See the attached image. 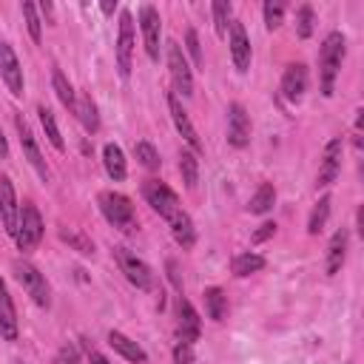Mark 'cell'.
Returning <instances> with one entry per match:
<instances>
[{
  "mask_svg": "<svg viewBox=\"0 0 364 364\" xmlns=\"http://www.w3.org/2000/svg\"><path fill=\"white\" fill-rule=\"evenodd\" d=\"M273 202H276V188H273L270 182H262V185L256 188V193L250 196L247 210L256 213V216H262V213H267V210L273 208Z\"/></svg>",
  "mask_w": 364,
  "mask_h": 364,
  "instance_id": "cell-26",
  "label": "cell"
},
{
  "mask_svg": "<svg viewBox=\"0 0 364 364\" xmlns=\"http://www.w3.org/2000/svg\"><path fill=\"white\" fill-rule=\"evenodd\" d=\"M168 276H171V282L182 290V279H179V273H176V262H168Z\"/></svg>",
  "mask_w": 364,
  "mask_h": 364,
  "instance_id": "cell-43",
  "label": "cell"
},
{
  "mask_svg": "<svg viewBox=\"0 0 364 364\" xmlns=\"http://www.w3.org/2000/svg\"><path fill=\"white\" fill-rule=\"evenodd\" d=\"M85 355H88V364H108V358L100 350H94L91 344H85Z\"/></svg>",
  "mask_w": 364,
  "mask_h": 364,
  "instance_id": "cell-42",
  "label": "cell"
},
{
  "mask_svg": "<svg viewBox=\"0 0 364 364\" xmlns=\"http://www.w3.org/2000/svg\"><path fill=\"white\" fill-rule=\"evenodd\" d=\"M185 48H188V54H191L193 65H196V68H202L205 57H202V48H199V34H196V28H188V31H185Z\"/></svg>",
  "mask_w": 364,
  "mask_h": 364,
  "instance_id": "cell-38",
  "label": "cell"
},
{
  "mask_svg": "<svg viewBox=\"0 0 364 364\" xmlns=\"http://www.w3.org/2000/svg\"><path fill=\"white\" fill-rule=\"evenodd\" d=\"M114 259L119 264V270L125 273V279L136 287V290H154V270L148 267V262H142L136 253H131L128 247H114Z\"/></svg>",
  "mask_w": 364,
  "mask_h": 364,
  "instance_id": "cell-3",
  "label": "cell"
},
{
  "mask_svg": "<svg viewBox=\"0 0 364 364\" xmlns=\"http://www.w3.org/2000/svg\"><path fill=\"white\" fill-rule=\"evenodd\" d=\"M341 136H333L327 145H324V154H321V165H318V176H316V188H330L341 171Z\"/></svg>",
  "mask_w": 364,
  "mask_h": 364,
  "instance_id": "cell-8",
  "label": "cell"
},
{
  "mask_svg": "<svg viewBox=\"0 0 364 364\" xmlns=\"http://www.w3.org/2000/svg\"><path fill=\"white\" fill-rule=\"evenodd\" d=\"M168 225H171V233H173V239H176V245H179L182 250H188V247L196 245V228H193V222H191V216H188L185 210L173 213V216L168 219Z\"/></svg>",
  "mask_w": 364,
  "mask_h": 364,
  "instance_id": "cell-22",
  "label": "cell"
},
{
  "mask_svg": "<svg viewBox=\"0 0 364 364\" xmlns=\"http://www.w3.org/2000/svg\"><path fill=\"white\" fill-rule=\"evenodd\" d=\"M228 142L233 148H245L250 142V114L242 102L228 105Z\"/></svg>",
  "mask_w": 364,
  "mask_h": 364,
  "instance_id": "cell-10",
  "label": "cell"
},
{
  "mask_svg": "<svg viewBox=\"0 0 364 364\" xmlns=\"http://www.w3.org/2000/svg\"><path fill=\"white\" fill-rule=\"evenodd\" d=\"M168 71H171L176 94L191 97L193 94V71H191L188 57H185V51H182V46L176 40H168Z\"/></svg>",
  "mask_w": 364,
  "mask_h": 364,
  "instance_id": "cell-4",
  "label": "cell"
},
{
  "mask_svg": "<svg viewBox=\"0 0 364 364\" xmlns=\"http://www.w3.org/2000/svg\"><path fill=\"white\" fill-rule=\"evenodd\" d=\"M142 196H145V202H148L162 219H171L173 213L182 210L179 196H176L165 182H159V179H148V182L142 185Z\"/></svg>",
  "mask_w": 364,
  "mask_h": 364,
  "instance_id": "cell-5",
  "label": "cell"
},
{
  "mask_svg": "<svg viewBox=\"0 0 364 364\" xmlns=\"http://www.w3.org/2000/svg\"><path fill=\"white\" fill-rule=\"evenodd\" d=\"M17 364H23V361H17Z\"/></svg>",
  "mask_w": 364,
  "mask_h": 364,
  "instance_id": "cell-48",
  "label": "cell"
},
{
  "mask_svg": "<svg viewBox=\"0 0 364 364\" xmlns=\"http://www.w3.org/2000/svg\"><path fill=\"white\" fill-rule=\"evenodd\" d=\"M355 225H358L355 230H358V233L364 236V208H358V213H355Z\"/></svg>",
  "mask_w": 364,
  "mask_h": 364,
  "instance_id": "cell-45",
  "label": "cell"
},
{
  "mask_svg": "<svg viewBox=\"0 0 364 364\" xmlns=\"http://www.w3.org/2000/svg\"><path fill=\"white\" fill-rule=\"evenodd\" d=\"M14 125H17L20 148H23V154H26V159H28V162H31V168L40 173V179H48V165H46V159H43V154H40V145H37V139H34L31 128L26 125V119H23L20 114L14 117Z\"/></svg>",
  "mask_w": 364,
  "mask_h": 364,
  "instance_id": "cell-12",
  "label": "cell"
},
{
  "mask_svg": "<svg viewBox=\"0 0 364 364\" xmlns=\"http://www.w3.org/2000/svg\"><path fill=\"white\" fill-rule=\"evenodd\" d=\"M284 3L282 0H267L264 6H262V14H264V26L273 31V28H279L282 26V17H284Z\"/></svg>",
  "mask_w": 364,
  "mask_h": 364,
  "instance_id": "cell-34",
  "label": "cell"
},
{
  "mask_svg": "<svg viewBox=\"0 0 364 364\" xmlns=\"http://www.w3.org/2000/svg\"><path fill=\"white\" fill-rule=\"evenodd\" d=\"M23 17H26V28H28L31 40L40 43V37H43V23H40V17H37V6H34V3H23Z\"/></svg>",
  "mask_w": 364,
  "mask_h": 364,
  "instance_id": "cell-37",
  "label": "cell"
},
{
  "mask_svg": "<svg viewBox=\"0 0 364 364\" xmlns=\"http://www.w3.org/2000/svg\"><path fill=\"white\" fill-rule=\"evenodd\" d=\"M134 156L139 159V165H142L145 171H156V168L162 165V159H159V154H156V148H154L151 142H145V139H139V142H134Z\"/></svg>",
  "mask_w": 364,
  "mask_h": 364,
  "instance_id": "cell-32",
  "label": "cell"
},
{
  "mask_svg": "<svg viewBox=\"0 0 364 364\" xmlns=\"http://www.w3.org/2000/svg\"><path fill=\"white\" fill-rule=\"evenodd\" d=\"M0 338H6V341L17 338V313H14V301H11L3 279H0Z\"/></svg>",
  "mask_w": 364,
  "mask_h": 364,
  "instance_id": "cell-20",
  "label": "cell"
},
{
  "mask_svg": "<svg viewBox=\"0 0 364 364\" xmlns=\"http://www.w3.org/2000/svg\"><path fill=\"white\" fill-rule=\"evenodd\" d=\"M51 82H54V91H57L60 102H63L68 111H74V108H77V91L71 88V82L65 80V74H63L60 68H54V77H51Z\"/></svg>",
  "mask_w": 364,
  "mask_h": 364,
  "instance_id": "cell-30",
  "label": "cell"
},
{
  "mask_svg": "<svg viewBox=\"0 0 364 364\" xmlns=\"http://www.w3.org/2000/svg\"><path fill=\"white\" fill-rule=\"evenodd\" d=\"M176 313H179V324H176V336H179V341H185V344H193L196 338H199V333H202V321H199V313H196V307L188 301V299H176Z\"/></svg>",
  "mask_w": 364,
  "mask_h": 364,
  "instance_id": "cell-13",
  "label": "cell"
},
{
  "mask_svg": "<svg viewBox=\"0 0 364 364\" xmlns=\"http://www.w3.org/2000/svg\"><path fill=\"white\" fill-rule=\"evenodd\" d=\"M210 11H213V26H216V31L219 34H225L228 31V26H230V3L228 0H213V6H210Z\"/></svg>",
  "mask_w": 364,
  "mask_h": 364,
  "instance_id": "cell-35",
  "label": "cell"
},
{
  "mask_svg": "<svg viewBox=\"0 0 364 364\" xmlns=\"http://www.w3.org/2000/svg\"><path fill=\"white\" fill-rule=\"evenodd\" d=\"M168 111H171V119H173L176 131L182 134V139L191 145V151H193V154H199V151H202V142H199V136H196V128L191 125V119H188V111L182 108V102H179V97H176V94H168Z\"/></svg>",
  "mask_w": 364,
  "mask_h": 364,
  "instance_id": "cell-18",
  "label": "cell"
},
{
  "mask_svg": "<svg viewBox=\"0 0 364 364\" xmlns=\"http://www.w3.org/2000/svg\"><path fill=\"white\" fill-rule=\"evenodd\" d=\"M267 262H264V256H259V253H239V256H233V264H230V270H233V276H250V273H259L262 267H264Z\"/></svg>",
  "mask_w": 364,
  "mask_h": 364,
  "instance_id": "cell-27",
  "label": "cell"
},
{
  "mask_svg": "<svg viewBox=\"0 0 364 364\" xmlns=\"http://www.w3.org/2000/svg\"><path fill=\"white\" fill-rule=\"evenodd\" d=\"M131 57H134V17L131 11L119 14V37H117V68L122 77L131 74Z\"/></svg>",
  "mask_w": 364,
  "mask_h": 364,
  "instance_id": "cell-9",
  "label": "cell"
},
{
  "mask_svg": "<svg viewBox=\"0 0 364 364\" xmlns=\"http://www.w3.org/2000/svg\"><path fill=\"white\" fill-rule=\"evenodd\" d=\"M40 11H43V14H51V11H54V6H51L48 0H43V3H40Z\"/></svg>",
  "mask_w": 364,
  "mask_h": 364,
  "instance_id": "cell-47",
  "label": "cell"
},
{
  "mask_svg": "<svg viewBox=\"0 0 364 364\" xmlns=\"http://www.w3.org/2000/svg\"><path fill=\"white\" fill-rule=\"evenodd\" d=\"M179 173H182V182L188 188H196V182H199V162H196L193 151H182L179 154Z\"/></svg>",
  "mask_w": 364,
  "mask_h": 364,
  "instance_id": "cell-31",
  "label": "cell"
},
{
  "mask_svg": "<svg viewBox=\"0 0 364 364\" xmlns=\"http://www.w3.org/2000/svg\"><path fill=\"white\" fill-rule=\"evenodd\" d=\"M14 239H17V247H20V250H31V247H37L40 239H43V219H40V210H37L31 202H26V205L20 208V219H17V233H14Z\"/></svg>",
  "mask_w": 364,
  "mask_h": 364,
  "instance_id": "cell-6",
  "label": "cell"
},
{
  "mask_svg": "<svg viewBox=\"0 0 364 364\" xmlns=\"http://www.w3.org/2000/svg\"><path fill=\"white\" fill-rule=\"evenodd\" d=\"M330 193H324L318 202H316V208H313V213H310V219H307V230L310 233H318L321 228H324V222H327V216H330Z\"/></svg>",
  "mask_w": 364,
  "mask_h": 364,
  "instance_id": "cell-33",
  "label": "cell"
},
{
  "mask_svg": "<svg viewBox=\"0 0 364 364\" xmlns=\"http://www.w3.org/2000/svg\"><path fill=\"white\" fill-rule=\"evenodd\" d=\"M273 233H276V222H262L259 230L253 233V242H264V239H270Z\"/></svg>",
  "mask_w": 364,
  "mask_h": 364,
  "instance_id": "cell-41",
  "label": "cell"
},
{
  "mask_svg": "<svg viewBox=\"0 0 364 364\" xmlns=\"http://www.w3.org/2000/svg\"><path fill=\"white\" fill-rule=\"evenodd\" d=\"M205 310H208V316L213 318V321H225V316H228V296H225V290L222 287H205Z\"/></svg>",
  "mask_w": 364,
  "mask_h": 364,
  "instance_id": "cell-24",
  "label": "cell"
},
{
  "mask_svg": "<svg viewBox=\"0 0 364 364\" xmlns=\"http://www.w3.org/2000/svg\"><path fill=\"white\" fill-rule=\"evenodd\" d=\"M60 239H63L71 250H77V253H82V256H94V242H91L82 230H77V228H60Z\"/></svg>",
  "mask_w": 364,
  "mask_h": 364,
  "instance_id": "cell-28",
  "label": "cell"
},
{
  "mask_svg": "<svg viewBox=\"0 0 364 364\" xmlns=\"http://www.w3.org/2000/svg\"><path fill=\"white\" fill-rule=\"evenodd\" d=\"M97 205H100L102 216H105L114 228L131 230V228L136 225V210H134V205H131V199H128L125 193H119V191H102V193L97 196Z\"/></svg>",
  "mask_w": 364,
  "mask_h": 364,
  "instance_id": "cell-2",
  "label": "cell"
},
{
  "mask_svg": "<svg viewBox=\"0 0 364 364\" xmlns=\"http://www.w3.org/2000/svg\"><path fill=\"white\" fill-rule=\"evenodd\" d=\"M230 57L239 74L250 68V37L239 20H230Z\"/></svg>",
  "mask_w": 364,
  "mask_h": 364,
  "instance_id": "cell-17",
  "label": "cell"
},
{
  "mask_svg": "<svg viewBox=\"0 0 364 364\" xmlns=\"http://www.w3.org/2000/svg\"><path fill=\"white\" fill-rule=\"evenodd\" d=\"M347 242H350L347 228H338V230L330 236V242H327V256H324V270H327V276H336V273L341 270V264H344V259H347Z\"/></svg>",
  "mask_w": 364,
  "mask_h": 364,
  "instance_id": "cell-19",
  "label": "cell"
},
{
  "mask_svg": "<svg viewBox=\"0 0 364 364\" xmlns=\"http://www.w3.org/2000/svg\"><path fill=\"white\" fill-rule=\"evenodd\" d=\"M0 77L6 80V85L14 97L23 94V68H20V60L9 43H0Z\"/></svg>",
  "mask_w": 364,
  "mask_h": 364,
  "instance_id": "cell-15",
  "label": "cell"
},
{
  "mask_svg": "<svg viewBox=\"0 0 364 364\" xmlns=\"http://www.w3.org/2000/svg\"><path fill=\"white\" fill-rule=\"evenodd\" d=\"M108 344H111L122 358H128V361H134V364H145V361H148V353H145L134 338H128V336L119 333V330H111V333H108Z\"/></svg>",
  "mask_w": 364,
  "mask_h": 364,
  "instance_id": "cell-21",
  "label": "cell"
},
{
  "mask_svg": "<svg viewBox=\"0 0 364 364\" xmlns=\"http://www.w3.org/2000/svg\"><path fill=\"white\" fill-rule=\"evenodd\" d=\"M54 364H80V347L77 344H63L54 355Z\"/></svg>",
  "mask_w": 364,
  "mask_h": 364,
  "instance_id": "cell-39",
  "label": "cell"
},
{
  "mask_svg": "<svg viewBox=\"0 0 364 364\" xmlns=\"http://www.w3.org/2000/svg\"><path fill=\"white\" fill-rule=\"evenodd\" d=\"M313 26H316V20H313V6H299V11H296V34H299L301 40H307V37L313 34Z\"/></svg>",
  "mask_w": 364,
  "mask_h": 364,
  "instance_id": "cell-36",
  "label": "cell"
},
{
  "mask_svg": "<svg viewBox=\"0 0 364 364\" xmlns=\"http://www.w3.org/2000/svg\"><path fill=\"white\" fill-rule=\"evenodd\" d=\"M37 117H40V125H43V131H46V139H48L57 151H63V148H65V142H63V136H60V128H57L54 114H51L46 105H37Z\"/></svg>",
  "mask_w": 364,
  "mask_h": 364,
  "instance_id": "cell-29",
  "label": "cell"
},
{
  "mask_svg": "<svg viewBox=\"0 0 364 364\" xmlns=\"http://www.w3.org/2000/svg\"><path fill=\"white\" fill-rule=\"evenodd\" d=\"M102 162H105V171H108V176H111L114 182H122V179H125V173H128V168H125V154H122V148H119L117 142H105V148H102Z\"/></svg>",
  "mask_w": 364,
  "mask_h": 364,
  "instance_id": "cell-23",
  "label": "cell"
},
{
  "mask_svg": "<svg viewBox=\"0 0 364 364\" xmlns=\"http://www.w3.org/2000/svg\"><path fill=\"white\" fill-rule=\"evenodd\" d=\"M100 9H102V14H114L117 11V3H102Z\"/></svg>",
  "mask_w": 364,
  "mask_h": 364,
  "instance_id": "cell-46",
  "label": "cell"
},
{
  "mask_svg": "<svg viewBox=\"0 0 364 364\" xmlns=\"http://www.w3.org/2000/svg\"><path fill=\"white\" fill-rule=\"evenodd\" d=\"M344 54H347V40L341 31H330L318 48V82H321V94L324 97H333V85H336V77L341 71V63H344Z\"/></svg>",
  "mask_w": 364,
  "mask_h": 364,
  "instance_id": "cell-1",
  "label": "cell"
},
{
  "mask_svg": "<svg viewBox=\"0 0 364 364\" xmlns=\"http://www.w3.org/2000/svg\"><path fill=\"white\" fill-rule=\"evenodd\" d=\"M173 364H193V344L176 341L173 344Z\"/></svg>",
  "mask_w": 364,
  "mask_h": 364,
  "instance_id": "cell-40",
  "label": "cell"
},
{
  "mask_svg": "<svg viewBox=\"0 0 364 364\" xmlns=\"http://www.w3.org/2000/svg\"><path fill=\"white\" fill-rule=\"evenodd\" d=\"M0 219L9 236L17 233V219H20V208H17V196H14V185L9 176H0Z\"/></svg>",
  "mask_w": 364,
  "mask_h": 364,
  "instance_id": "cell-16",
  "label": "cell"
},
{
  "mask_svg": "<svg viewBox=\"0 0 364 364\" xmlns=\"http://www.w3.org/2000/svg\"><path fill=\"white\" fill-rule=\"evenodd\" d=\"M74 114L80 117V122H82V128L88 131V134H94L97 128H100V114H97V102L88 97V94H82L80 100H77V108H74Z\"/></svg>",
  "mask_w": 364,
  "mask_h": 364,
  "instance_id": "cell-25",
  "label": "cell"
},
{
  "mask_svg": "<svg viewBox=\"0 0 364 364\" xmlns=\"http://www.w3.org/2000/svg\"><path fill=\"white\" fill-rule=\"evenodd\" d=\"M139 28H142V40H145V51L151 60H159V37H162V23H159V11L154 6H142L139 9Z\"/></svg>",
  "mask_w": 364,
  "mask_h": 364,
  "instance_id": "cell-11",
  "label": "cell"
},
{
  "mask_svg": "<svg viewBox=\"0 0 364 364\" xmlns=\"http://www.w3.org/2000/svg\"><path fill=\"white\" fill-rule=\"evenodd\" d=\"M14 276H17V282L23 284V290L40 304V307H48L51 304V299H48V284H46V276L31 264V262H26V259H17L14 262Z\"/></svg>",
  "mask_w": 364,
  "mask_h": 364,
  "instance_id": "cell-7",
  "label": "cell"
},
{
  "mask_svg": "<svg viewBox=\"0 0 364 364\" xmlns=\"http://www.w3.org/2000/svg\"><path fill=\"white\" fill-rule=\"evenodd\" d=\"M6 156H9V142H6V134L0 128V159H6Z\"/></svg>",
  "mask_w": 364,
  "mask_h": 364,
  "instance_id": "cell-44",
  "label": "cell"
},
{
  "mask_svg": "<svg viewBox=\"0 0 364 364\" xmlns=\"http://www.w3.org/2000/svg\"><path fill=\"white\" fill-rule=\"evenodd\" d=\"M282 97L287 102H299L307 91V65L304 63H290L282 74Z\"/></svg>",
  "mask_w": 364,
  "mask_h": 364,
  "instance_id": "cell-14",
  "label": "cell"
}]
</instances>
